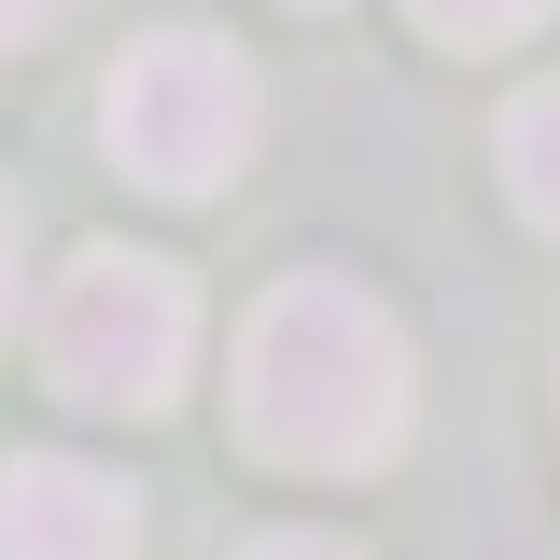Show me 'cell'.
Wrapping results in <instances>:
<instances>
[{"label": "cell", "mask_w": 560, "mask_h": 560, "mask_svg": "<svg viewBox=\"0 0 560 560\" xmlns=\"http://www.w3.org/2000/svg\"><path fill=\"white\" fill-rule=\"evenodd\" d=\"M43 14H57V0H0V43H28V28H43Z\"/></svg>", "instance_id": "obj_8"}, {"label": "cell", "mask_w": 560, "mask_h": 560, "mask_svg": "<svg viewBox=\"0 0 560 560\" xmlns=\"http://www.w3.org/2000/svg\"><path fill=\"white\" fill-rule=\"evenodd\" d=\"M0 560H140V490L70 448H14L0 463Z\"/></svg>", "instance_id": "obj_4"}, {"label": "cell", "mask_w": 560, "mask_h": 560, "mask_svg": "<svg viewBox=\"0 0 560 560\" xmlns=\"http://www.w3.org/2000/svg\"><path fill=\"white\" fill-rule=\"evenodd\" d=\"M238 560H364V547H350V533H253Z\"/></svg>", "instance_id": "obj_7"}, {"label": "cell", "mask_w": 560, "mask_h": 560, "mask_svg": "<svg viewBox=\"0 0 560 560\" xmlns=\"http://www.w3.org/2000/svg\"><path fill=\"white\" fill-rule=\"evenodd\" d=\"M0 323H14V197H0Z\"/></svg>", "instance_id": "obj_9"}, {"label": "cell", "mask_w": 560, "mask_h": 560, "mask_svg": "<svg viewBox=\"0 0 560 560\" xmlns=\"http://www.w3.org/2000/svg\"><path fill=\"white\" fill-rule=\"evenodd\" d=\"M490 168H504L518 224H547V238H560V84H518V98H504V127H490Z\"/></svg>", "instance_id": "obj_5"}, {"label": "cell", "mask_w": 560, "mask_h": 560, "mask_svg": "<svg viewBox=\"0 0 560 560\" xmlns=\"http://www.w3.org/2000/svg\"><path fill=\"white\" fill-rule=\"evenodd\" d=\"M407 14L434 28V43H463V57H490V43H518V28H533L547 0H407Z\"/></svg>", "instance_id": "obj_6"}, {"label": "cell", "mask_w": 560, "mask_h": 560, "mask_svg": "<svg viewBox=\"0 0 560 560\" xmlns=\"http://www.w3.org/2000/svg\"><path fill=\"white\" fill-rule=\"evenodd\" d=\"M98 127H113V168L154 183V197H210L238 154H253V70L238 43H210V28H140L113 84H98Z\"/></svg>", "instance_id": "obj_3"}, {"label": "cell", "mask_w": 560, "mask_h": 560, "mask_svg": "<svg viewBox=\"0 0 560 560\" xmlns=\"http://www.w3.org/2000/svg\"><path fill=\"white\" fill-rule=\"evenodd\" d=\"M43 378H57V407H98V420L183 407V378H197V294H183V267L127 253V238L70 253L57 294H43Z\"/></svg>", "instance_id": "obj_2"}, {"label": "cell", "mask_w": 560, "mask_h": 560, "mask_svg": "<svg viewBox=\"0 0 560 560\" xmlns=\"http://www.w3.org/2000/svg\"><path fill=\"white\" fill-rule=\"evenodd\" d=\"M238 448L280 477H378L407 448V323L337 267L267 280L238 323Z\"/></svg>", "instance_id": "obj_1"}]
</instances>
